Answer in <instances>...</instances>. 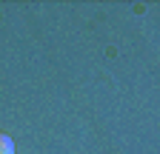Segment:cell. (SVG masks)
Listing matches in <instances>:
<instances>
[{
    "instance_id": "obj_1",
    "label": "cell",
    "mask_w": 160,
    "mask_h": 154,
    "mask_svg": "<svg viewBox=\"0 0 160 154\" xmlns=\"http://www.w3.org/2000/svg\"><path fill=\"white\" fill-rule=\"evenodd\" d=\"M0 154H14V143L6 131H0Z\"/></svg>"
}]
</instances>
